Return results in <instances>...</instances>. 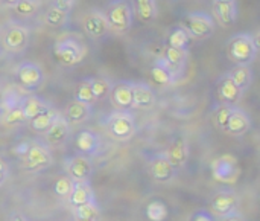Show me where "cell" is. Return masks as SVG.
<instances>
[{"mask_svg": "<svg viewBox=\"0 0 260 221\" xmlns=\"http://www.w3.org/2000/svg\"><path fill=\"white\" fill-rule=\"evenodd\" d=\"M210 170H212V177L222 185H235L242 174L239 160L233 154L218 156L216 159H213Z\"/></svg>", "mask_w": 260, "mask_h": 221, "instance_id": "cell-4", "label": "cell"}, {"mask_svg": "<svg viewBox=\"0 0 260 221\" xmlns=\"http://www.w3.org/2000/svg\"><path fill=\"white\" fill-rule=\"evenodd\" d=\"M250 128H251V118L248 116V113L239 107H233V112L229 118L224 133L230 136H244L245 133L250 131Z\"/></svg>", "mask_w": 260, "mask_h": 221, "instance_id": "cell-17", "label": "cell"}, {"mask_svg": "<svg viewBox=\"0 0 260 221\" xmlns=\"http://www.w3.org/2000/svg\"><path fill=\"white\" fill-rule=\"evenodd\" d=\"M20 107L23 110L24 118L29 121V119L35 118L37 115L43 113L44 110H47L50 105L46 101H43L41 98H38V96H23Z\"/></svg>", "mask_w": 260, "mask_h": 221, "instance_id": "cell-28", "label": "cell"}, {"mask_svg": "<svg viewBox=\"0 0 260 221\" xmlns=\"http://www.w3.org/2000/svg\"><path fill=\"white\" fill-rule=\"evenodd\" d=\"M69 134H70V124H69L62 116H59V118L53 122V125L44 133L46 141H47L50 145H53V147L64 144V142L67 141Z\"/></svg>", "mask_w": 260, "mask_h": 221, "instance_id": "cell-24", "label": "cell"}, {"mask_svg": "<svg viewBox=\"0 0 260 221\" xmlns=\"http://www.w3.org/2000/svg\"><path fill=\"white\" fill-rule=\"evenodd\" d=\"M239 203H241L239 196L235 191H232V189L219 191L213 196V199L210 202L212 214L216 217H221V218H227L238 212Z\"/></svg>", "mask_w": 260, "mask_h": 221, "instance_id": "cell-8", "label": "cell"}, {"mask_svg": "<svg viewBox=\"0 0 260 221\" xmlns=\"http://www.w3.org/2000/svg\"><path fill=\"white\" fill-rule=\"evenodd\" d=\"M66 174L73 182H90L93 174V163L90 160V156L76 154L70 156L64 160Z\"/></svg>", "mask_w": 260, "mask_h": 221, "instance_id": "cell-9", "label": "cell"}, {"mask_svg": "<svg viewBox=\"0 0 260 221\" xmlns=\"http://www.w3.org/2000/svg\"><path fill=\"white\" fill-rule=\"evenodd\" d=\"M189 221H216L215 215L206 209H201V211H197Z\"/></svg>", "mask_w": 260, "mask_h": 221, "instance_id": "cell-41", "label": "cell"}, {"mask_svg": "<svg viewBox=\"0 0 260 221\" xmlns=\"http://www.w3.org/2000/svg\"><path fill=\"white\" fill-rule=\"evenodd\" d=\"M53 53L59 64H62L66 67H73L82 61V58L85 55V47L81 44V41L66 37V38L56 41Z\"/></svg>", "mask_w": 260, "mask_h": 221, "instance_id": "cell-6", "label": "cell"}, {"mask_svg": "<svg viewBox=\"0 0 260 221\" xmlns=\"http://www.w3.org/2000/svg\"><path fill=\"white\" fill-rule=\"evenodd\" d=\"M213 2H238V0H213Z\"/></svg>", "mask_w": 260, "mask_h": 221, "instance_id": "cell-48", "label": "cell"}, {"mask_svg": "<svg viewBox=\"0 0 260 221\" xmlns=\"http://www.w3.org/2000/svg\"><path fill=\"white\" fill-rule=\"evenodd\" d=\"M0 115H2V112H0Z\"/></svg>", "mask_w": 260, "mask_h": 221, "instance_id": "cell-49", "label": "cell"}, {"mask_svg": "<svg viewBox=\"0 0 260 221\" xmlns=\"http://www.w3.org/2000/svg\"><path fill=\"white\" fill-rule=\"evenodd\" d=\"M91 116V105L81 102L78 99H73L67 104L66 107V116L64 119L69 124H81L87 121Z\"/></svg>", "mask_w": 260, "mask_h": 221, "instance_id": "cell-23", "label": "cell"}, {"mask_svg": "<svg viewBox=\"0 0 260 221\" xmlns=\"http://www.w3.org/2000/svg\"><path fill=\"white\" fill-rule=\"evenodd\" d=\"M29 145H30V142H29V141H23V142L17 144V145L12 148V153H14L15 156H18L20 159H23V157H24V154H26V153H27V150H29Z\"/></svg>", "mask_w": 260, "mask_h": 221, "instance_id": "cell-42", "label": "cell"}, {"mask_svg": "<svg viewBox=\"0 0 260 221\" xmlns=\"http://www.w3.org/2000/svg\"><path fill=\"white\" fill-rule=\"evenodd\" d=\"M181 27L193 40H206L215 34V20L204 11H195L184 17Z\"/></svg>", "mask_w": 260, "mask_h": 221, "instance_id": "cell-5", "label": "cell"}, {"mask_svg": "<svg viewBox=\"0 0 260 221\" xmlns=\"http://www.w3.org/2000/svg\"><path fill=\"white\" fill-rule=\"evenodd\" d=\"M21 160H23V168L29 173L44 171L53 163L50 150L41 142H30L29 150Z\"/></svg>", "mask_w": 260, "mask_h": 221, "instance_id": "cell-7", "label": "cell"}, {"mask_svg": "<svg viewBox=\"0 0 260 221\" xmlns=\"http://www.w3.org/2000/svg\"><path fill=\"white\" fill-rule=\"evenodd\" d=\"M136 14L142 23H152L158 15V8L155 0H134Z\"/></svg>", "mask_w": 260, "mask_h": 221, "instance_id": "cell-29", "label": "cell"}, {"mask_svg": "<svg viewBox=\"0 0 260 221\" xmlns=\"http://www.w3.org/2000/svg\"><path fill=\"white\" fill-rule=\"evenodd\" d=\"M44 20H46V24L50 27H61V26H66V23L69 21V12L58 9L55 6H50L46 12Z\"/></svg>", "mask_w": 260, "mask_h": 221, "instance_id": "cell-34", "label": "cell"}, {"mask_svg": "<svg viewBox=\"0 0 260 221\" xmlns=\"http://www.w3.org/2000/svg\"><path fill=\"white\" fill-rule=\"evenodd\" d=\"M145 215L149 221H166L169 217L168 205L163 200H152L146 205Z\"/></svg>", "mask_w": 260, "mask_h": 221, "instance_id": "cell-31", "label": "cell"}, {"mask_svg": "<svg viewBox=\"0 0 260 221\" xmlns=\"http://www.w3.org/2000/svg\"><path fill=\"white\" fill-rule=\"evenodd\" d=\"M233 107L235 105H229V104H222L216 108L215 112V124L218 128H221L222 131L225 130L227 127V122H229V118L233 112Z\"/></svg>", "mask_w": 260, "mask_h": 221, "instance_id": "cell-39", "label": "cell"}, {"mask_svg": "<svg viewBox=\"0 0 260 221\" xmlns=\"http://www.w3.org/2000/svg\"><path fill=\"white\" fill-rule=\"evenodd\" d=\"M8 221H27V220H26V217H24V215H21L20 212H12V214L9 215V220Z\"/></svg>", "mask_w": 260, "mask_h": 221, "instance_id": "cell-45", "label": "cell"}, {"mask_svg": "<svg viewBox=\"0 0 260 221\" xmlns=\"http://www.w3.org/2000/svg\"><path fill=\"white\" fill-rule=\"evenodd\" d=\"M90 84H91V90L94 95V99H105L107 96H110V92L113 89V82L104 76H98V78H90Z\"/></svg>", "mask_w": 260, "mask_h": 221, "instance_id": "cell-33", "label": "cell"}, {"mask_svg": "<svg viewBox=\"0 0 260 221\" xmlns=\"http://www.w3.org/2000/svg\"><path fill=\"white\" fill-rule=\"evenodd\" d=\"M233 82L242 90L245 92L247 89H250V86L253 84V78H254V73H253V69L248 66V64H235L229 73H227Z\"/></svg>", "mask_w": 260, "mask_h": 221, "instance_id": "cell-25", "label": "cell"}, {"mask_svg": "<svg viewBox=\"0 0 260 221\" xmlns=\"http://www.w3.org/2000/svg\"><path fill=\"white\" fill-rule=\"evenodd\" d=\"M216 92H218V98L221 99V102L229 104V105H235L242 98V93H244L227 73L218 81Z\"/></svg>", "mask_w": 260, "mask_h": 221, "instance_id": "cell-19", "label": "cell"}, {"mask_svg": "<svg viewBox=\"0 0 260 221\" xmlns=\"http://www.w3.org/2000/svg\"><path fill=\"white\" fill-rule=\"evenodd\" d=\"M2 115H3V124H5V125H9V127L18 125V124H23L24 121H27V119L24 118L23 110H21L20 105L15 107V108H12V110H8V112H5V113H2Z\"/></svg>", "mask_w": 260, "mask_h": 221, "instance_id": "cell-40", "label": "cell"}, {"mask_svg": "<svg viewBox=\"0 0 260 221\" xmlns=\"http://www.w3.org/2000/svg\"><path fill=\"white\" fill-rule=\"evenodd\" d=\"M8 176H9V167L6 163V160L0 157V186L6 182Z\"/></svg>", "mask_w": 260, "mask_h": 221, "instance_id": "cell-44", "label": "cell"}, {"mask_svg": "<svg viewBox=\"0 0 260 221\" xmlns=\"http://www.w3.org/2000/svg\"><path fill=\"white\" fill-rule=\"evenodd\" d=\"M157 102V96L149 84L133 82V108L151 110Z\"/></svg>", "mask_w": 260, "mask_h": 221, "instance_id": "cell-15", "label": "cell"}, {"mask_svg": "<svg viewBox=\"0 0 260 221\" xmlns=\"http://www.w3.org/2000/svg\"><path fill=\"white\" fill-rule=\"evenodd\" d=\"M101 209L96 203H87L73 208V221H99Z\"/></svg>", "mask_w": 260, "mask_h": 221, "instance_id": "cell-30", "label": "cell"}, {"mask_svg": "<svg viewBox=\"0 0 260 221\" xmlns=\"http://www.w3.org/2000/svg\"><path fill=\"white\" fill-rule=\"evenodd\" d=\"M12 8L18 15L30 17L38 11V2L37 0H18Z\"/></svg>", "mask_w": 260, "mask_h": 221, "instance_id": "cell-38", "label": "cell"}, {"mask_svg": "<svg viewBox=\"0 0 260 221\" xmlns=\"http://www.w3.org/2000/svg\"><path fill=\"white\" fill-rule=\"evenodd\" d=\"M73 3H75V0H52V6L62 9L66 12H70V9L73 8Z\"/></svg>", "mask_w": 260, "mask_h": 221, "instance_id": "cell-43", "label": "cell"}, {"mask_svg": "<svg viewBox=\"0 0 260 221\" xmlns=\"http://www.w3.org/2000/svg\"><path fill=\"white\" fill-rule=\"evenodd\" d=\"M259 50L257 34H238L233 35L227 43V55L235 64H251Z\"/></svg>", "mask_w": 260, "mask_h": 221, "instance_id": "cell-1", "label": "cell"}, {"mask_svg": "<svg viewBox=\"0 0 260 221\" xmlns=\"http://www.w3.org/2000/svg\"><path fill=\"white\" fill-rule=\"evenodd\" d=\"M110 29L117 34H126L133 27L134 9L128 0H111L104 11Z\"/></svg>", "mask_w": 260, "mask_h": 221, "instance_id": "cell-2", "label": "cell"}, {"mask_svg": "<svg viewBox=\"0 0 260 221\" xmlns=\"http://www.w3.org/2000/svg\"><path fill=\"white\" fill-rule=\"evenodd\" d=\"M175 170L183 168L189 160V145L184 137H177L171 142L168 150L163 153Z\"/></svg>", "mask_w": 260, "mask_h": 221, "instance_id": "cell-16", "label": "cell"}, {"mask_svg": "<svg viewBox=\"0 0 260 221\" xmlns=\"http://www.w3.org/2000/svg\"><path fill=\"white\" fill-rule=\"evenodd\" d=\"M105 128L113 139L125 142L136 134L137 125L134 116L128 110H116L105 119Z\"/></svg>", "mask_w": 260, "mask_h": 221, "instance_id": "cell-3", "label": "cell"}, {"mask_svg": "<svg viewBox=\"0 0 260 221\" xmlns=\"http://www.w3.org/2000/svg\"><path fill=\"white\" fill-rule=\"evenodd\" d=\"M82 26L85 34L93 40H102L111 31L104 11L101 9H90L82 18Z\"/></svg>", "mask_w": 260, "mask_h": 221, "instance_id": "cell-10", "label": "cell"}, {"mask_svg": "<svg viewBox=\"0 0 260 221\" xmlns=\"http://www.w3.org/2000/svg\"><path fill=\"white\" fill-rule=\"evenodd\" d=\"M225 221H247L239 212H236V214H233V215H230V217H227Z\"/></svg>", "mask_w": 260, "mask_h": 221, "instance_id": "cell-46", "label": "cell"}, {"mask_svg": "<svg viewBox=\"0 0 260 221\" xmlns=\"http://www.w3.org/2000/svg\"><path fill=\"white\" fill-rule=\"evenodd\" d=\"M111 104L117 110H129L133 108V82L129 81H119L113 84L110 92Z\"/></svg>", "mask_w": 260, "mask_h": 221, "instance_id": "cell-14", "label": "cell"}, {"mask_svg": "<svg viewBox=\"0 0 260 221\" xmlns=\"http://www.w3.org/2000/svg\"><path fill=\"white\" fill-rule=\"evenodd\" d=\"M189 41H190V37L189 34L184 31V27L178 26L175 29L171 31V34L168 35V41L166 44L174 47V49H181V50H187L189 47Z\"/></svg>", "mask_w": 260, "mask_h": 221, "instance_id": "cell-32", "label": "cell"}, {"mask_svg": "<svg viewBox=\"0 0 260 221\" xmlns=\"http://www.w3.org/2000/svg\"><path fill=\"white\" fill-rule=\"evenodd\" d=\"M75 147L79 154L94 156L101 148V137L91 130H82L75 137Z\"/></svg>", "mask_w": 260, "mask_h": 221, "instance_id": "cell-20", "label": "cell"}, {"mask_svg": "<svg viewBox=\"0 0 260 221\" xmlns=\"http://www.w3.org/2000/svg\"><path fill=\"white\" fill-rule=\"evenodd\" d=\"M175 168L171 165V162L165 157V154H157L149 162V173L152 179L158 183L171 182L175 177Z\"/></svg>", "mask_w": 260, "mask_h": 221, "instance_id": "cell-18", "label": "cell"}, {"mask_svg": "<svg viewBox=\"0 0 260 221\" xmlns=\"http://www.w3.org/2000/svg\"><path fill=\"white\" fill-rule=\"evenodd\" d=\"M3 5H6V6H14L18 0H0Z\"/></svg>", "mask_w": 260, "mask_h": 221, "instance_id": "cell-47", "label": "cell"}, {"mask_svg": "<svg viewBox=\"0 0 260 221\" xmlns=\"http://www.w3.org/2000/svg\"><path fill=\"white\" fill-rule=\"evenodd\" d=\"M21 99H23V96L17 90H14V89L5 92L2 99H0V112L5 113L8 110H12V108L18 107L21 104Z\"/></svg>", "mask_w": 260, "mask_h": 221, "instance_id": "cell-36", "label": "cell"}, {"mask_svg": "<svg viewBox=\"0 0 260 221\" xmlns=\"http://www.w3.org/2000/svg\"><path fill=\"white\" fill-rule=\"evenodd\" d=\"M59 116H61V115H59L55 108L49 107V108L44 110L43 113H40V115H37L35 118L29 119V127H30L35 133L44 134V133L53 125V122H55Z\"/></svg>", "mask_w": 260, "mask_h": 221, "instance_id": "cell-26", "label": "cell"}, {"mask_svg": "<svg viewBox=\"0 0 260 221\" xmlns=\"http://www.w3.org/2000/svg\"><path fill=\"white\" fill-rule=\"evenodd\" d=\"M75 99L81 101V102H85L88 105H93L96 102L94 99V95H93V90H91V84H90V78H85V79H81L76 86V90H75Z\"/></svg>", "mask_w": 260, "mask_h": 221, "instance_id": "cell-35", "label": "cell"}, {"mask_svg": "<svg viewBox=\"0 0 260 221\" xmlns=\"http://www.w3.org/2000/svg\"><path fill=\"white\" fill-rule=\"evenodd\" d=\"M72 188H73V180L66 174V176L59 177V179L55 182V185H53V192H55L58 197L67 200L69 196H70V192H72Z\"/></svg>", "mask_w": 260, "mask_h": 221, "instance_id": "cell-37", "label": "cell"}, {"mask_svg": "<svg viewBox=\"0 0 260 221\" xmlns=\"http://www.w3.org/2000/svg\"><path fill=\"white\" fill-rule=\"evenodd\" d=\"M166 61V64L169 66L171 72L174 73L175 79L177 76L183 75L187 66V50H181V49H174L171 46L166 44L165 52L161 55Z\"/></svg>", "mask_w": 260, "mask_h": 221, "instance_id": "cell-22", "label": "cell"}, {"mask_svg": "<svg viewBox=\"0 0 260 221\" xmlns=\"http://www.w3.org/2000/svg\"><path fill=\"white\" fill-rule=\"evenodd\" d=\"M151 75H152V79L160 86H171L177 81L163 57H158L154 61V64L151 67Z\"/></svg>", "mask_w": 260, "mask_h": 221, "instance_id": "cell-27", "label": "cell"}, {"mask_svg": "<svg viewBox=\"0 0 260 221\" xmlns=\"http://www.w3.org/2000/svg\"><path fill=\"white\" fill-rule=\"evenodd\" d=\"M17 81L20 87L27 92L38 90L44 82V73L35 63H23L17 70Z\"/></svg>", "mask_w": 260, "mask_h": 221, "instance_id": "cell-11", "label": "cell"}, {"mask_svg": "<svg viewBox=\"0 0 260 221\" xmlns=\"http://www.w3.org/2000/svg\"><path fill=\"white\" fill-rule=\"evenodd\" d=\"M29 44V31L20 24H12L6 29L3 37V46L9 52H21Z\"/></svg>", "mask_w": 260, "mask_h": 221, "instance_id": "cell-12", "label": "cell"}, {"mask_svg": "<svg viewBox=\"0 0 260 221\" xmlns=\"http://www.w3.org/2000/svg\"><path fill=\"white\" fill-rule=\"evenodd\" d=\"M67 200L72 208H76L87 203H96V196L90 182H73V188Z\"/></svg>", "mask_w": 260, "mask_h": 221, "instance_id": "cell-21", "label": "cell"}, {"mask_svg": "<svg viewBox=\"0 0 260 221\" xmlns=\"http://www.w3.org/2000/svg\"><path fill=\"white\" fill-rule=\"evenodd\" d=\"M212 14H213V18L222 27H232L236 23L238 14H239L238 2H213Z\"/></svg>", "mask_w": 260, "mask_h": 221, "instance_id": "cell-13", "label": "cell"}]
</instances>
